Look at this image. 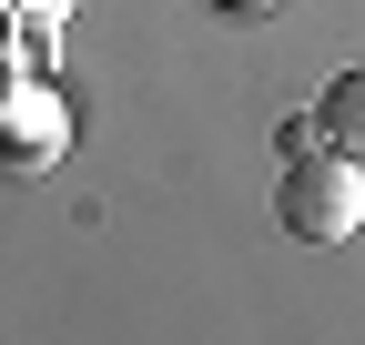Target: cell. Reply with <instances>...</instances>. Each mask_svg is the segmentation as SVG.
Returning a JSON list of instances; mask_svg holds the SVG:
<instances>
[{
	"label": "cell",
	"mask_w": 365,
	"mask_h": 345,
	"mask_svg": "<svg viewBox=\"0 0 365 345\" xmlns=\"http://www.w3.org/2000/svg\"><path fill=\"white\" fill-rule=\"evenodd\" d=\"M274 224H284L294 244H345L365 224V163L335 153V143H314L284 163V193H274Z\"/></svg>",
	"instance_id": "cell-1"
},
{
	"label": "cell",
	"mask_w": 365,
	"mask_h": 345,
	"mask_svg": "<svg viewBox=\"0 0 365 345\" xmlns=\"http://www.w3.org/2000/svg\"><path fill=\"white\" fill-rule=\"evenodd\" d=\"M314 133H325L335 153H355V163H365V61H345L325 92H314Z\"/></svg>",
	"instance_id": "cell-2"
},
{
	"label": "cell",
	"mask_w": 365,
	"mask_h": 345,
	"mask_svg": "<svg viewBox=\"0 0 365 345\" xmlns=\"http://www.w3.org/2000/svg\"><path fill=\"white\" fill-rule=\"evenodd\" d=\"M51 143H71V122L51 112V102H11V112H0V163H41V153H51Z\"/></svg>",
	"instance_id": "cell-3"
},
{
	"label": "cell",
	"mask_w": 365,
	"mask_h": 345,
	"mask_svg": "<svg viewBox=\"0 0 365 345\" xmlns=\"http://www.w3.org/2000/svg\"><path fill=\"white\" fill-rule=\"evenodd\" d=\"M213 11H284V0H213Z\"/></svg>",
	"instance_id": "cell-4"
},
{
	"label": "cell",
	"mask_w": 365,
	"mask_h": 345,
	"mask_svg": "<svg viewBox=\"0 0 365 345\" xmlns=\"http://www.w3.org/2000/svg\"><path fill=\"white\" fill-rule=\"evenodd\" d=\"M21 11H71V0H21Z\"/></svg>",
	"instance_id": "cell-5"
}]
</instances>
